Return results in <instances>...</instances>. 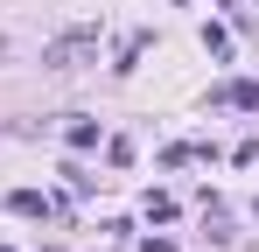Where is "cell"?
Segmentation results:
<instances>
[{"label": "cell", "instance_id": "cell-1", "mask_svg": "<svg viewBox=\"0 0 259 252\" xmlns=\"http://www.w3.org/2000/svg\"><path fill=\"white\" fill-rule=\"evenodd\" d=\"M91 56H98V28H70V35H56L42 49L49 70H77V63H91Z\"/></svg>", "mask_w": 259, "mask_h": 252}, {"label": "cell", "instance_id": "cell-2", "mask_svg": "<svg viewBox=\"0 0 259 252\" xmlns=\"http://www.w3.org/2000/svg\"><path fill=\"white\" fill-rule=\"evenodd\" d=\"M210 105H238V112H259V77H231L210 91Z\"/></svg>", "mask_w": 259, "mask_h": 252}, {"label": "cell", "instance_id": "cell-3", "mask_svg": "<svg viewBox=\"0 0 259 252\" xmlns=\"http://www.w3.org/2000/svg\"><path fill=\"white\" fill-rule=\"evenodd\" d=\"M7 210H14V217H56V203H49L42 189H14V196H7Z\"/></svg>", "mask_w": 259, "mask_h": 252}, {"label": "cell", "instance_id": "cell-4", "mask_svg": "<svg viewBox=\"0 0 259 252\" xmlns=\"http://www.w3.org/2000/svg\"><path fill=\"white\" fill-rule=\"evenodd\" d=\"M203 49H210L217 63H224V56H231V28H217V21H203Z\"/></svg>", "mask_w": 259, "mask_h": 252}, {"label": "cell", "instance_id": "cell-5", "mask_svg": "<svg viewBox=\"0 0 259 252\" xmlns=\"http://www.w3.org/2000/svg\"><path fill=\"white\" fill-rule=\"evenodd\" d=\"M203 154H210V147H196V140H175L161 161H168V168H182V161H203Z\"/></svg>", "mask_w": 259, "mask_h": 252}, {"label": "cell", "instance_id": "cell-6", "mask_svg": "<svg viewBox=\"0 0 259 252\" xmlns=\"http://www.w3.org/2000/svg\"><path fill=\"white\" fill-rule=\"evenodd\" d=\"M70 147H98V126H91V119H70Z\"/></svg>", "mask_w": 259, "mask_h": 252}, {"label": "cell", "instance_id": "cell-7", "mask_svg": "<svg viewBox=\"0 0 259 252\" xmlns=\"http://www.w3.org/2000/svg\"><path fill=\"white\" fill-rule=\"evenodd\" d=\"M140 252H175V245H168V238H147V245H140Z\"/></svg>", "mask_w": 259, "mask_h": 252}, {"label": "cell", "instance_id": "cell-8", "mask_svg": "<svg viewBox=\"0 0 259 252\" xmlns=\"http://www.w3.org/2000/svg\"><path fill=\"white\" fill-rule=\"evenodd\" d=\"M0 252H14V245H7V238H0Z\"/></svg>", "mask_w": 259, "mask_h": 252}]
</instances>
